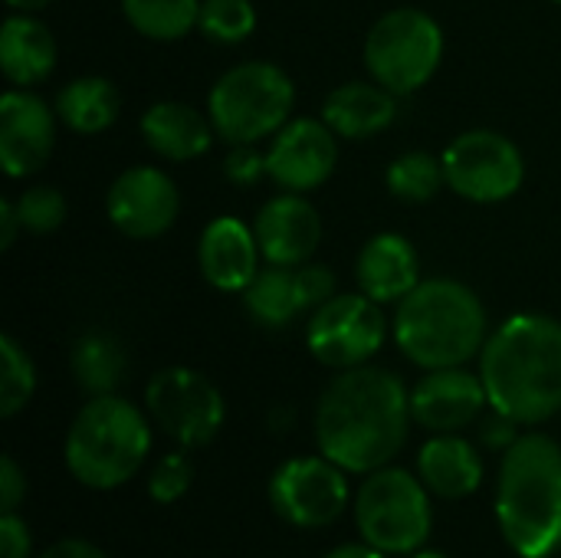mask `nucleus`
I'll list each match as a JSON object with an SVG mask.
<instances>
[{
	"label": "nucleus",
	"instance_id": "nucleus-1",
	"mask_svg": "<svg viewBox=\"0 0 561 558\" xmlns=\"http://www.w3.org/2000/svg\"><path fill=\"white\" fill-rule=\"evenodd\" d=\"M414 414L404 382L375 365L339 372L316 408V444L345 474H375L408 444Z\"/></svg>",
	"mask_w": 561,
	"mask_h": 558
},
{
	"label": "nucleus",
	"instance_id": "nucleus-2",
	"mask_svg": "<svg viewBox=\"0 0 561 558\" xmlns=\"http://www.w3.org/2000/svg\"><path fill=\"white\" fill-rule=\"evenodd\" d=\"M480 378L490 408L542 424L561 411V322L542 312H516L490 332L480 352Z\"/></svg>",
	"mask_w": 561,
	"mask_h": 558
},
{
	"label": "nucleus",
	"instance_id": "nucleus-3",
	"mask_svg": "<svg viewBox=\"0 0 561 558\" xmlns=\"http://www.w3.org/2000/svg\"><path fill=\"white\" fill-rule=\"evenodd\" d=\"M496 523L519 558L561 549V447L549 434H523L500 464Z\"/></svg>",
	"mask_w": 561,
	"mask_h": 558
},
{
	"label": "nucleus",
	"instance_id": "nucleus-4",
	"mask_svg": "<svg viewBox=\"0 0 561 558\" xmlns=\"http://www.w3.org/2000/svg\"><path fill=\"white\" fill-rule=\"evenodd\" d=\"M486 306L460 280H421L394 312V342L417 368H457L486 345Z\"/></svg>",
	"mask_w": 561,
	"mask_h": 558
},
{
	"label": "nucleus",
	"instance_id": "nucleus-5",
	"mask_svg": "<svg viewBox=\"0 0 561 558\" xmlns=\"http://www.w3.org/2000/svg\"><path fill=\"white\" fill-rule=\"evenodd\" d=\"M151 454V424L145 411L118 395L89 398L72 418L62 444L66 470L89 490L128 483Z\"/></svg>",
	"mask_w": 561,
	"mask_h": 558
},
{
	"label": "nucleus",
	"instance_id": "nucleus-6",
	"mask_svg": "<svg viewBox=\"0 0 561 558\" xmlns=\"http://www.w3.org/2000/svg\"><path fill=\"white\" fill-rule=\"evenodd\" d=\"M296 86L276 66L263 59L230 66L207 95V115L217 138L227 145H260L273 138L293 115Z\"/></svg>",
	"mask_w": 561,
	"mask_h": 558
},
{
	"label": "nucleus",
	"instance_id": "nucleus-7",
	"mask_svg": "<svg viewBox=\"0 0 561 558\" xmlns=\"http://www.w3.org/2000/svg\"><path fill=\"white\" fill-rule=\"evenodd\" d=\"M355 523L362 539L385 556H414L434 529L431 490L411 470L381 467L355 497Z\"/></svg>",
	"mask_w": 561,
	"mask_h": 558
},
{
	"label": "nucleus",
	"instance_id": "nucleus-8",
	"mask_svg": "<svg viewBox=\"0 0 561 558\" xmlns=\"http://www.w3.org/2000/svg\"><path fill=\"white\" fill-rule=\"evenodd\" d=\"M444 59V30L440 23L417 10L398 7L388 10L365 39V66L375 82L394 95H411L424 89Z\"/></svg>",
	"mask_w": 561,
	"mask_h": 558
},
{
	"label": "nucleus",
	"instance_id": "nucleus-9",
	"mask_svg": "<svg viewBox=\"0 0 561 558\" xmlns=\"http://www.w3.org/2000/svg\"><path fill=\"white\" fill-rule=\"evenodd\" d=\"M145 408L158 431L184 451L207 447L220 434L227 418V405L217 385L207 375L181 365L161 368L148 382Z\"/></svg>",
	"mask_w": 561,
	"mask_h": 558
},
{
	"label": "nucleus",
	"instance_id": "nucleus-10",
	"mask_svg": "<svg viewBox=\"0 0 561 558\" xmlns=\"http://www.w3.org/2000/svg\"><path fill=\"white\" fill-rule=\"evenodd\" d=\"M388 339V319L381 303L365 293H335L329 303L309 312L306 345L325 368L348 372L368 365Z\"/></svg>",
	"mask_w": 561,
	"mask_h": 558
},
{
	"label": "nucleus",
	"instance_id": "nucleus-11",
	"mask_svg": "<svg viewBox=\"0 0 561 558\" xmlns=\"http://www.w3.org/2000/svg\"><path fill=\"white\" fill-rule=\"evenodd\" d=\"M447 187L473 204L510 201L526 181V158L519 145L493 128H470L444 148Z\"/></svg>",
	"mask_w": 561,
	"mask_h": 558
},
{
	"label": "nucleus",
	"instance_id": "nucleus-12",
	"mask_svg": "<svg viewBox=\"0 0 561 558\" xmlns=\"http://www.w3.org/2000/svg\"><path fill=\"white\" fill-rule=\"evenodd\" d=\"M270 503L276 516L299 529L332 526L348 506V480L325 454L293 457L276 467L270 480Z\"/></svg>",
	"mask_w": 561,
	"mask_h": 558
},
{
	"label": "nucleus",
	"instance_id": "nucleus-13",
	"mask_svg": "<svg viewBox=\"0 0 561 558\" xmlns=\"http://www.w3.org/2000/svg\"><path fill=\"white\" fill-rule=\"evenodd\" d=\"M105 214L118 234L131 240H154L174 227L181 214V191L161 168L135 164L112 181Z\"/></svg>",
	"mask_w": 561,
	"mask_h": 558
},
{
	"label": "nucleus",
	"instance_id": "nucleus-14",
	"mask_svg": "<svg viewBox=\"0 0 561 558\" xmlns=\"http://www.w3.org/2000/svg\"><path fill=\"white\" fill-rule=\"evenodd\" d=\"M339 164V135L322 118H289L266 148V178L293 194L322 187Z\"/></svg>",
	"mask_w": 561,
	"mask_h": 558
},
{
	"label": "nucleus",
	"instance_id": "nucleus-15",
	"mask_svg": "<svg viewBox=\"0 0 561 558\" xmlns=\"http://www.w3.org/2000/svg\"><path fill=\"white\" fill-rule=\"evenodd\" d=\"M490 408L486 385L480 372L467 365L434 368L411 388V414L431 434H457L483 418Z\"/></svg>",
	"mask_w": 561,
	"mask_h": 558
},
{
	"label": "nucleus",
	"instance_id": "nucleus-16",
	"mask_svg": "<svg viewBox=\"0 0 561 558\" xmlns=\"http://www.w3.org/2000/svg\"><path fill=\"white\" fill-rule=\"evenodd\" d=\"M56 109L30 89H7L0 99V164L7 178L36 174L56 148Z\"/></svg>",
	"mask_w": 561,
	"mask_h": 558
},
{
	"label": "nucleus",
	"instance_id": "nucleus-17",
	"mask_svg": "<svg viewBox=\"0 0 561 558\" xmlns=\"http://www.w3.org/2000/svg\"><path fill=\"white\" fill-rule=\"evenodd\" d=\"M253 234L266 263L302 266L319 250L322 220H319V210L306 201V194L283 191L256 210Z\"/></svg>",
	"mask_w": 561,
	"mask_h": 558
},
{
	"label": "nucleus",
	"instance_id": "nucleus-18",
	"mask_svg": "<svg viewBox=\"0 0 561 558\" xmlns=\"http://www.w3.org/2000/svg\"><path fill=\"white\" fill-rule=\"evenodd\" d=\"M260 243L253 227H247L237 217H214L204 230H201V243H197V266L201 276L220 289V293H243L256 273H260Z\"/></svg>",
	"mask_w": 561,
	"mask_h": 558
},
{
	"label": "nucleus",
	"instance_id": "nucleus-19",
	"mask_svg": "<svg viewBox=\"0 0 561 558\" xmlns=\"http://www.w3.org/2000/svg\"><path fill=\"white\" fill-rule=\"evenodd\" d=\"M355 283L358 293L381 306L401 303L421 283V257L414 243L401 234L371 237L355 260Z\"/></svg>",
	"mask_w": 561,
	"mask_h": 558
},
{
	"label": "nucleus",
	"instance_id": "nucleus-20",
	"mask_svg": "<svg viewBox=\"0 0 561 558\" xmlns=\"http://www.w3.org/2000/svg\"><path fill=\"white\" fill-rule=\"evenodd\" d=\"M398 118V95L381 82H345L322 102V122L348 141L375 138Z\"/></svg>",
	"mask_w": 561,
	"mask_h": 558
},
{
	"label": "nucleus",
	"instance_id": "nucleus-21",
	"mask_svg": "<svg viewBox=\"0 0 561 558\" xmlns=\"http://www.w3.org/2000/svg\"><path fill=\"white\" fill-rule=\"evenodd\" d=\"M214 122L201 109L187 102H154L141 115V138L145 145L168 161H194L210 151L214 145Z\"/></svg>",
	"mask_w": 561,
	"mask_h": 558
},
{
	"label": "nucleus",
	"instance_id": "nucleus-22",
	"mask_svg": "<svg viewBox=\"0 0 561 558\" xmlns=\"http://www.w3.org/2000/svg\"><path fill=\"white\" fill-rule=\"evenodd\" d=\"M0 69L13 89H30L56 69L53 30L33 13H10L0 26Z\"/></svg>",
	"mask_w": 561,
	"mask_h": 558
},
{
	"label": "nucleus",
	"instance_id": "nucleus-23",
	"mask_svg": "<svg viewBox=\"0 0 561 558\" xmlns=\"http://www.w3.org/2000/svg\"><path fill=\"white\" fill-rule=\"evenodd\" d=\"M417 477L440 500H467L483 483V457L467 437L437 434L417 454Z\"/></svg>",
	"mask_w": 561,
	"mask_h": 558
},
{
	"label": "nucleus",
	"instance_id": "nucleus-24",
	"mask_svg": "<svg viewBox=\"0 0 561 558\" xmlns=\"http://www.w3.org/2000/svg\"><path fill=\"white\" fill-rule=\"evenodd\" d=\"M53 109L66 128L79 135H99L115 125L122 112V95L105 76H79L59 89Z\"/></svg>",
	"mask_w": 561,
	"mask_h": 558
},
{
	"label": "nucleus",
	"instance_id": "nucleus-25",
	"mask_svg": "<svg viewBox=\"0 0 561 558\" xmlns=\"http://www.w3.org/2000/svg\"><path fill=\"white\" fill-rule=\"evenodd\" d=\"M128 368V355L112 332H85L69 349V372L72 382L89 395H115Z\"/></svg>",
	"mask_w": 561,
	"mask_h": 558
},
{
	"label": "nucleus",
	"instance_id": "nucleus-26",
	"mask_svg": "<svg viewBox=\"0 0 561 558\" xmlns=\"http://www.w3.org/2000/svg\"><path fill=\"white\" fill-rule=\"evenodd\" d=\"M240 296H243L247 316L263 329H283L306 312L299 280H296V266L266 263Z\"/></svg>",
	"mask_w": 561,
	"mask_h": 558
},
{
	"label": "nucleus",
	"instance_id": "nucleus-27",
	"mask_svg": "<svg viewBox=\"0 0 561 558\" xmlns=\"http://www.w3.org/2000/svg\"><path fill=\"white\" fill-rule=\"evenodd\" d=\"M122 13L141 36L171 43L197 30L201 0H122Z\"/></svg>",
	"mask_w": 561,
	"mask_h": 558
},
{
	"label": "nucleus",
	"instance_id": "nucleus-28",
	"mask_svg": "<svg viewBox=\"0 0 561 558\" xmlns=\"http://www.w3.org/2000/svg\"><path fill=\"white\" fill-rule=\"evenodd\" d=\"M385 184L404 204H427L447 184L444 158H437L431 151H404L388 164Z\"/></svg>",
	"mask_w": 561,
	"mask_h": 558
},
{
	"label": "nucleus",
	"instance_id": "nucleus-29",
	"mask_svg": "<svg viewBox=\"0 0 561 558\" xmlns=\"http://www.w3.org/2000/svg\"><path fill=\"white\" fill-rule=\"evenodd\" d=\"M36 391V368L13 335H0V418H16Z\"/></svg>",
	"mask_w": 561,
	"mask_h": 558
},
{
	"label": "nucleus",
	"instance_id": "nucleus-30",
	"mask_svg": "<svg viewBox=\"0 0 561 558\" xmlns=\"http://www.w3.org/2000/svg\"><path fill=\"white\" fill-rule=\"evenodd\" d=\"M197 30L224 46L243 43L256 30V7L253 0H201Z\"/></svg>",
	"mask_w": 561,
	"mask_h": 558
},
{
	"label": "nucleus",
	"instance_id": "nucleus-31",
	"mask_svg": "<svg viewBox=\"0 0 561 558\" xmlns=\"http://www.w3.org/2000/svg\"><path fill=\"white\" fill-rule=\"evenodd\" d=\"M13 207H16V217L23 224V230L30 234H53L62 227L66 220V197L59 187L53 184H33L26 191H20L13 197Z\"/></svg>",
	"mask_w": 561,
	"mask_h": 558
},
{
	"label": "nucleus",
	"instance_id": "nucleus-32",
	"mask_svg": "<svg viewBox=\"0 0 561 558\" xmlns=\"http://www.w3.org/2000/svg\"><path fill=\"white\" fill-rule=\"evenodd\" d=\"M191 464L184 454H164L148 477V497L154 503H178L187 490H191Z\"/></svg>",
	"mask_w": 561,
	"mask_h": 558
},
{
	"label": "nucleus",
	"instance_id": "nucleus-33",
	"mask_svg": "<svg viewBox=\"0 0 561 558\" xmlns=\"http://www.w3.org/2000/svg\"><path fill=\"white\" fill-rule=\"evenodd\" d=\"M224 178L237 187H253L260 178H266V151L256 145H230V155L224 158Z\"/></svg>",
	"mask_w": 561,
	"mask_h": 558
},
{
	"label": "nucleus",
	"instance_id": "nucleus-34",
	"mask_svg": "<svg viewBox=\"0 0 561 558\" xmlns=\"http://www.w3.org/2000/svg\"><path fill=\"white\" fill-rule=\"evenodd\" d=\"M296 280H299V293H302L306 312L319 309L322 303H329L335 296V273L329 266H322V263L296 266Z\"/></svg>",
	"mask_w": 561,
	"mask_h": 558
},
{
	"label": "nucleus",
	"instance_id": "nucleus-35",
	"mask_svg": "<svg viewBox=\"0 0 561 558\" xmlns=\"http://www.w3.org/2000/svg\"><path fill=\"white\" fill-rule=\"evenodd\" d=\"M519 421H513V418H506V414H500V411H493V414H486V418H480V441L490 447V451H510L523 434H519Z\"/></svg>",
	"mask_w": 561,
	"mask_h": 558
},
{
	"label": "nucleus",
	"instance_id": "nucleus-36",
	"mask_svg": "<svg viewBox=\"0 0 561 558\" xmlns=\"http://www.w3.org/2000/svg\"><path fill=\"white\" fill-rule=\"evenodd\" d=\"M33 549L30 529L16 513H0V553L3 558H26Z\"/></svg>",
	"mask_w": 561,
	"mask_h": 558
},
{
	"label": "nucleus",
	"instance_id": "nucleus-37",
	"mask_svg": "<svg viewBox=\"0 0 561 558\" xmlns=\"http://www.w3.org/2000/svg\"><path fill=\"white\" fill-rule=\"evenodd\" d=\"M23 500H26V477L13 457H3L0 460V510L16 513Z\"/></svg>",
	"mask_w": 561,
	"mask_h": 558
},
{
	"label": "nucleus",
	"instance_id": "nucleus-38",
	"mask_svg": "<svg viewBox=\"0 0 561 558\" xmlns=\"http://www.w3.org/2000/svg\"><path fill=\"white\" fill-rule=\"evenodd\" d=\"M39 558H108L99 546H92L89 539H59L53 543Z\"/></svg>",
	"mask_w": 561,
	"mask_h": 558
},
{
	"label": "nucleus",
	"instance_id": "nucleus-39",
	"mask_svg": "<svg viewBox=\"0 0 561 558\" xmlns=\"http://www.w3.org/2000/svg\"><path fill=\"white\" fill-rule=\"evenodd\" d=\"M20 230H23V224L16 217V207H13L10 197H3L0 201V250H10Z\"/></svg>",
	"mask_w": 561,
	"mask_h": 558
},
{
	"label": "nucleus",
	"instance_id": "nucleus-40",
	"mask_svg": "<svg viewBox=\"0 0 561 558\" xmlns=\"http://www.w3.org/2000/svg\"><path fill=\"white\" fill-rule=\"evenodd\" d=\"M322 558H388L381 549H375V546H368L365 539L362 543H348V546H339V549H332V553H325Z\"/></svg>",
	"mask_w": 561,
	"mask_h": 558
},
{
	"label": "nucleus",
	"instance_id": "nucleus-41",
	"mask_svg": "<svg viewBox=\"0 0 561 558\" xmlns=\"http://www.w3.org/2000/svg\"><path fill=\"white\" fill-rule=\"evenodd\" d=\"M53 0H7V7L10 10H16V13H36V10H46Z\"/></svg>",
	"mask_w": 561,
	"mask_h": 558
},
{
	"label": "nucleus",
	"instance_id": "nucleus-42",
	"mask_svg": "<svg viewBox=\"0 0 561 558\" xmlns=\"http://www.w3.org/2000/svg\"><path fill=\"white\" fill-rule=\"evenodd\" d=\"M411 558H447V556H440V553H414Z\"/></svg>",
	"mask_w": 561,
	"mask_h": 558
},
{
	"label": "nucleus",
	"instance_id": "nucleus-43",
	"mask_svg": "<svg viewBox=\"0 0 561 558\" xmlns=\"http://www.w3.org/2000/svg\"><path fill=\"white\" fill-rule=\"evenodd\" d=\"M556 3H561V0H556Z\"/></svg>",
	"mask_w": 561,
	"mask_h": 558
}]
</instances>
